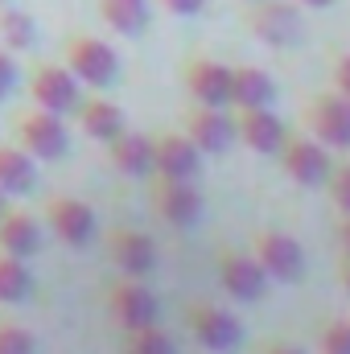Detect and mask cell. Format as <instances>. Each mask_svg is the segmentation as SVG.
<instances>
[{
  "mask_svg": "<svg viewBox=\"0 0 350 354\" xmlns=\"http://www.w3.org/2000/svg\"><path fill=\"white\" fill-rule=\"evenodd\" d=\"M214 276H219V288L231 297V301H260L268 292V276L264 268L252 260L248 248H219L214 256Z\"/></svg>",
  "mask_w": 350,
  "mask_h": 354,
  "instance_id": "10",
  "label": "cell"
},
{
  "mask_svg": "<svg viewBox=\"0 0 350 354\" xmlns=\"http://www.w3.org/2000/svg\"><path fill=\"white\" fill-rule=\"evenodd\" d=\"M107 161H111V169L120 177L149 181V177H153V136L124 128L120 136L107 140Z\"/></svg>",
  "mask_w": 350,
  "mask_h": 354,
  "instance_id": "18",
  "label": "cell"
},
{
  "mask_svg": "<svg viewBox=\"0 0 350 354\" xmlns=\"http://www.w3.org/2000/svg\"><path fill=\"white\" fill-rule=\"evenodd\" d=\"M124 354H177V342L161 330V322H153L124 334Z\"/></svg>",
  "mask_w": 350,
  "mask_h": 354,
  "instance_id": "26",
  "label": "cell"
},
{
  "mask_svg": "<svg viewBox=\"0 0 350 354\" xmlns=\"http://www.w3.org/2000/svg\"><path fill=\"white\" fill-rule=\"evenodd\" d=\"M181 83L190 91V103H206V107H231V66L206 54L185 58L181 66Z\"/></svg>",
  "mask_w": 350,
  "mask_h": 354,
  "instance_id": "15",
  "label": "cell"
},
{
  "mask_svg": "<svg viewBox=\"0 0 350 354\" xmlns=\"http://www.w3.org/2000/svg\"><path fill=\"white\" fill-rule=\"evenodd\" d=\"M165 12H174V17H198L202 8H206V0H157Z\"/></svg>",
  "mask_w": 350,
  "mask_h": 354,
  "instance_id": "32",
  "label": "cell"
},
{
  "mask_svg": "<svg viewBox=\"0 0 350 354\" xmlns=\"http://www.w3.org/2000/svg\"><path fill=\"white\" fill-rule=\"evenodd\" d=\"M243 29L268 50H293L305 37L301 12L288 0H243Z\"/></svg>",
  "mask_w": 350,
  "mask_h": 354,
  "instance_id": "3",
  "label": "cell"
},
{
  "mask_svg": "<svg viewBox=\"0 0 350 354\" xmlns=\"http://www.w3.org/2000/svg\"><path fill=\"white\" fill-rule=\"evenodd\" d=\"M260 354H305L301 346H293V342H284V338H272V342H264Z\"/></svg>",
  "mask_w": 350,
  "mask_h": 354,
  "instance_id": "34",
  "label": "cell"
},
{
  "mask_svg": "<svg viewBox=\"0 0 350 354\" xmlns=\"http://www.w3.org/2000/svg\"><path fill=\"white\" fill-rule=\"evenodd\" d=\"M95 12L116 37H140L149 29V21H153L149 0H95Z\"/></svg>",
  "mask_w": 350,
  "mask_h": 354,
  "instance_id": "21",
  "label": "cell"
},
{
  "mask_svg": "<svg viewBox=\"0 0 350 354\" xmlns=\"http://www.w3.org/2000/svg\"><path fill=\"white\" fill-rule=\"evenodd\" d=\"M297 4H305V8H326V4H334V0H297Z\"/></svg>",
  "mask_w": 350,
  "mask_h": 354,
  "instance_id": "36",
  "label": "cell"
},
{
  "mask_svg": "<svg viewBox=\"0 0 350 354\" xmlns=\"http://www.w3.org/2000/svg\"><path fill=\"white\" fill-rule=\"evenodd\" d=\"M276 79L264 66H231V107H272Z\"/></svg>",
  "mask_w": 350,
  "mask_h": 354,
  "instance_id": "22",
  "label": "cell"
},
{
  "mask_svg": "<svg viewBox=\"0 0 350 354\" xmlns=\"http://www.w3.org/2000/svg\"><path fill=\"white\" fill-rule=\"evenodd\" d=\"M185 330H190V338L202 351H210V354H235L248 342L243 322L231 309L214 305V301H190L185 305Z\"/></svg>",
  "mask_w": 350,
  "mask_h": 354,
  "instance_id": "4",
  "label": "cell"
},
{
  "mask_svg": "<svg viewBox=\"0 0 350 354\" xmlns=\"http://www.w3.org/2000/svg\"><path fill=\"white\" fill-rule=\"evenodd\" d=\"M0 46L8 54H25V50L37 46V21H33V12L17 8L12 0L0 4Z\"/></svg>",
  "mask_w": 350,
  "mask_h": 354,
  "instance_id": "24",
  "label": "cell"
},
{
  "mask_svg": "<svg viewBox=\"0 0 350 354\" xmlns=\"http://www.w3.org/2000/svg\"><path fill=\"white\" fill-rule=\"evenodd\" d=\"M12 132H17V145L33 157V161H62L71 153V128H66V115H54L46 107H21L12 115Z\"/></svg>",
  "mask_w": 350,
  "mask_h": 354,
  "instance_id": "2",
  "label": "cell"
},
{
  "mask_svg": "<svg viewBox=\"0 0 350 354\" xmlns=\"http://www.w3.org/2000/svg\"><path fill=\"white\" fill-rule=\"evenodd\" d=\"M33 185H37V161L17 140L12 145L0 140V189L8 198H25V194H33Z\"/></svg>",
  "mask_w": 350,
  "mask_h": 354,
  "instance_id": "23",
  "label": "cell"
},
{
  "mask_svg": "<svg viewBox=\"0 0 350 354\" xmlns=\"http://www.w3.org/2000/svg\"><path fill=\"white\" fill-rule=\"evenodd\" d=\"M326 194L334 202V210L350 218V161L347 165H330V177H326Z\"/></svg>",
  "mask_w": 350,
  "mask_h": 354,
  "instance_id": "29",
  "label": "cell"
},
{
  "mask_svg": "<svg viewBox=\"0 0 350 354\" xmlns=\"http://www.w3.org/2000/svg\"><path fill=\"white\" fill-rule=\"evenodd\" d=\"M8 206H12V198H8V194H4V189H0V214H4V210H8Z\"/></svg>",
  "mask_w": 350,
  "mask_h": 354,
  "instance_id": "37",
  "label": "cell"
},
{
  "mask_svg": "<svg viewBox=\"0 0 350 354\" xmlns=\"http://www.w3.org/2000/svg\"><path fill=\"white\" fill-rule=\"evenodd\" d=\"M42 248H46V223L37 214H29V210H12L8 206L0 214V252L33 260Z\"/></svg>",
  "mask_w": 350,
  "mask_h": 354,
  "instance_id": "19",
  "label": "cell"
},
{
  "mask_svg": "<svg viewBox=\"0 0 350 354\" xmlns=\"http://www.w3.org/2000/svg\"><path fill=\"white\" fill-rule=\"evenodd\" d=\"M42 223H46V231H50L62 248H71V252L91 248V243H95V235H99V218H95L91 202L71 198V194L50 198V202L42 206Z\"/></svg>",
  "mask_w": 350,
  "mask_h": 354,
  "instance_id": "6",
  "label": "cell"
},
{
  "mask_svg": "<svg viewBox=\"0 0 350 354\" xmlns=\"http://www.w3.org/2000/svg\"><path fill=\"white\" fill-rule=\"evenodd\" d=\"M248 252H252V260L264 268V276L276 280V284H301V280H305V248H301L297 235H288V231L264 227V231L252 235Z\"/></svg>",
  "mask_w": 350,
  "mask_h": 354,
  "instance_id": "5",
  "label": "cell"
},
{
  "mask_svg": "<svg viewBox=\"0 0 350 354\" xmlns=\"http://www.w3.org/2000/svg\"><path fill=\"white\" fill-rule=\"evenodd\" d=\"M29 99L54 115H75V107L83 99V83L62 62H37L29 71Z\"/></svg>",
  "mask_w": 350,
  "mask_h": 354,
  "instance_id": "12",
  "label": "cell"
},
{
  "mask_svg": "<svg viewBox=\"0 0 350 354\" xmlns=\"http://www.w3.org/2000/svg\"><path fill=\"white\" fill-rule=\"evenodd\" d=\"M107 313H111V322L128 334V330H140V326L161 322V301H157V292H153L140 276H120V280L107 288Z\"/></svg>",
  "mask_w": 350,
  "mask_h": 354,
  "instance_id": "8",
  "label": "cell"
},
{
  "mask_svg": "<svg viewBox=\"0 0 350 354\" xmlns=\"http://www.w3.org/2000/svg\"><path fill=\"white\" fill-rule=\"evenodd\" d=\"M202 153L185 132H161L153 136V177L161 181H198Z\"/></svg>",
  "mask_w": 350,
  "mask_h": 354,
  "instance_id": "16",
  "label": "cell"
},
{
  "mask_svg": "<svg viewBox=\"0 0 350 354\" xmlns=\"http://www.w3.org/2000/svg\"><path fill=\"white\" fill-rule=\"evenodd\" d=\"M235 145H243L248 153L276 157L280 145L288 140V124L272 111V107H235Z\"/></svg>",
  "mask_w": 350,
  "mask_h": 354,
  "instance_id": "14",
  "label": "cell"
},
{
  "mask_svg": "<svg viewBox=\"0 0 350 354\" xmlns=\"http://www.w3.org/2000/svg\"><path fill=\"white\" fill-rule=\"evenodd\" d=\"M181 132L198 145L202 157H223L235 145V115L227 107H206V103H190L181 111Z\"/></svg>",
  "mask_w": 350,
  "mask_h": 354,
  "instance_id": "9",
  "label": "cell"
},
{
  "mask_svg": "<svg viewBox=\"0 0 350 354\" xmlns=\"http://www.w3.org/2000/svg\"><path fill=\"white\" fill-rule=\"evenodd\" d=\"M330 91H338L342 99H350V50L334 58V71H330Z\"/></svg>",
  "mask_w": 350,
  "mask_h": 354,
  "instance_id": "31",
  "label": "cell"
},
{
  "mask_svg": "<svg viewBox=\"0 0 350 354\" xmlns=\"http://www.w3.org/2000/svg\"><path fill=\"white\" fill-rule=\"evenodd\" d=\"M317 354H350V317H334L317 330Z\"/></svg>",
  "mask_w": 350,
  "mask_h": 354,
  "instance_id": "28",
  "label": "cell"
},
{
  "mask_svg": "<svg viewBox=\"0 0 350 354\" xmlns=\"http://www.w3.org/2000/svg\"><path fill=\"white\" fill-rule=\"evenodd\" d=\"M17 79H21V71H17V54H8V50L0 46V103L17 91Z\"/></svg>",
  "mask_w": 350,
  "mask_h": 354,
  "instance_id": "30",
  "label": "cell"
},
{
  "mask_svg": "<svg viewBox=\"0 0 350 354\" xmlns=\"http://www.w3.org/2000/svg\"><path fill=\"white\" fill-rule=\"evenodd\" d=\"M280 169L288 181H297V185H305V189H317V185H326V177H330V149L322 145V140H313V136H293L288 132V140L280 145Z\"/></svg>",
  "mask_w": 350,
  "mask_h": 354,
  "instance_id": "13",
  "label": "cell"
},
{
  "mask_svg": "<svg viewBox=\"0 0 350 354\" xmlns=\"http://www.w3.org/2000/svg\"><path fill=\"white\" fill-rule=\"evenodd\" d=\"M149 202H153V214L174 227V231H190L202 223L206 214V198L198 189V181H161V177H149Z\"/></svg>",
  "mask_w": 350,
  "mask_h": 354,
  "instance_id": "7",
  "label": "cell"
},
{
  "mask_svg": "<svg viewBox=\"0 0 350 354\" xmlns=\"http://www.w3.org/2000/svg\"><path fill=\"white\" fill-rule=\"evenodd\" d=\"M0 354H37V338L12 317H0Z\"/></svg>",
  "mask_w": 350,
  "mask_h": 354,
  "instance_id": "27",
  "label": "cell"
},
{
  "mask_svg": "<svg viewBox=\"0 0 350 354\" xmlns=\"http://www.w3.org/2000/svg\"><path fill=\"white\" fill-rule=\"evenodd\" d=\"M305 128L313 140L330 145V149H350V99H342L338 91H322L313 99H305V111H301Z\"/></svg>",
  "mask_w": 350,
  "mask_h": 354,
  "instance_id": "11",
  "label": "cell"
},
{
  "mask_svg": "<svg viewBox=\"0 0 350 354\" xmlns=\"http://www.w3.org/2000/svg\"><path fill=\"white\" fill-rule=\"evenodd\" d=\"M0 4H4V0H0Z\"/></svg>",
  "mask_w": 350,
  "mask_h": 354,
  "instance_id": "38",
  "label": "cell"
},
{
  "mask_svg": "<svg viewBox=\"0 0 350 354\" xmlns=\"http://www.w3.org/2000/svg\"><path fill=\"white\" fill-rule=\"evenodd\" d=\"M107 260L120 276H153L157 272V243L153 235L136 231V227H116L107 235Z\"/></svg>",
  "mask_w": 350,
  "mask_h": 354,
  "instance_id": "17",
  "label": "cell"
},
{
  "mask_svg": "<svg viewBox=\"0 0 350 354\" xmlns=\"http://www.w3.org/2000/svg\"><path fill=\"white\" fill-rule=\"evenodd\" d=\"M338 280H342V292L350 297V260H342V264H338Z\"/></svg>",
  "mask_w": 350,
  "mask_h": 354,
  "instance_id": "35",
  "label": "cell"
},
{
  "mask_svg": "<svg viewBox=\"0 0 350 354\" xmlns=\"http://www.w3.org/2000/svg\"><path fill=\"white\" fill-rule=\"evenodd\" d=\"M75 120H79L83 136L87 140H99V145H107L111 136H120L128 128L124 124V107L116 99H103V95H83L79 107H75Z\"/></svg>",
  "mask_w": 350,
  "mask_h": 354,
  "instance_id": "20",
  "label": "cell"
},
{
  "mask_svg": "<svg viewBox=\"0 0 350 354\" xmlns=\"http://www.w3.org/2000/svg\"><path fill=\"white\" fill-rule=\"evenodd\" d=\"M62 66L91 91H107L120 83V54L95 33H71L62 41Z\"/></svg>",
  "mask_w": 350,
  "mask_h": 354,
  "instance_id": "1",
  "label": "cell"
},
{
  "mask_svg": "<svg viewBox=\"0 0 350 354\" xmlns=\"http://www.w3.org/2000/svg\"><path fill=\"white\" fill-rule=\"evenodd\" d=\"M334 239H338L342 260H350V218H342V214H338V223H334Z\"/></svg>",
  "mask_w": 350,
  "mask_h": 354,
  "instance_id": "33",
  "label": "cell"
},
{
  "mask_svg": "<svg viewBox=\"0 0 350 354\" xmlns=\"http://www.w3.org/2000/svg\"><path fill=\"white\" fill-rule=\"evenodd\" d=\"M33 292V272L29 260L0 252V305H21Z\"/></svg>",
  "mask_w": 350,
  "mask_h": 354,
  "instance_id": "25",
  "label": "cell"
}]
</instances>
